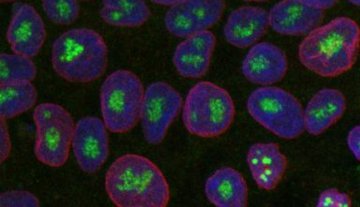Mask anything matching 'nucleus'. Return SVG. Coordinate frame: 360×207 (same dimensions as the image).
Here are the masks:
<instances>
[{
  "mask_svg": "<svg viewBox=\"0 0 360 207\" xmlns=\"http://www.w3.org/2000/svg\"><path fill=\"white\" fill-rule=\"evenodd\" d=\"M303 4L318 10H328L336 5L340 0H300Z\"/></svg>",
  "mask_w": 360,
  "mask_h": 207,
  "instance_id": "27",
  "label": "nucleus"
},
{
  "mask_svg": "<svg viewBox=\"0 0 360 207\" xmlns=\"http://www.w3.org/2000/svg\"><path fill=\"white\" fill-rule=\"evenodd\" d=\"M269 27L278 34L308 35L321 26L325 12L300 0H281L270 9Z\"/></svg>",
  "mask_w": 360,
  "mask_h": 207,
  "instance_id": "13",
  "label": "nucleus"
},
{
  "mask_svg": "<svg viewBox=\"0 0 360 207\" xmlns=\"http://www.w3.org/2000/svg\"><path fill=\"white\" fill-rule=\"evenodd\" d=\"M47 18L58 26L75 23L80 15L78 0H42Z\"/></svg>",
  "mask_w": 360,
  "mask_h": 207,
  "instance_id": "22",
  "label": "nucleus"
},
{
  "mask_svg": "<svg viewBox=\"0 0 360 207\" xmlns=\"http://www.w3.org/2000/svg\"><path fill=\"white\" fill-rule=\"evenodd\" d=\"M352 201L346 193L340 192L336 189L323 190L318 198V207H350Z\"/></svg>",
  "mask_w": 360,
  "mask_h": 207,
  "instance_id": "24",
  "label": "nucleus"
},
{
  "mask_svg": "<svg viewBox=\"0 0 360 207\" xmlns=\"http://www.w3.org/2000/svg\"><path fill=\"white\" fill-rule=\"evenodd\" d=\"M345 109V97L342 92L333 88L321 89L304 110L305 130L311 135H320L343 116Z\"/></svg>",
  "mask_w": 360,
  "mask_h": 207,
  "instance_id": "17",
  "label": "nucleus"
},
{
  "mask_svg": "<svg viewBox=\"0 0 360 207\" xmlns=\"http://www.w3.org/2000/svg\"><path fill=\"white\" fill-rule=\"evenodd\" d=\"M36 75V65L30 58L5 53L0 55V84L32 82Z\"/></svg>",
  "mask_w": 360,
  "mask_h": 207,
  "instance_id": "21",
  "label": "nucleus"
},
{
  "mask_svg": "<svg viewBox=\"0 0 360 207\" xmlns=\"http://www.w3.org/2000/svg\"><path fill=\"white\" fill-rule=\"evenodd\" d=\"M6 37L13 54L36 57L44 46L46 30L35 8L30 4H17Z\"/></svg>",
  "mask_w": 360,
  "mask_h": 207,
  "instance_id": "11",
  "label": "nucleus"
},
{
  "mask_svg": "<svg viewBox=\"0 0 360 207\" xmlns=\"http://www.w3.org/2000/svg\"><path fill=\"white\" fill-rule=\"evenodd\" d=\"M244 1H249V2H266V1H269V0H244Z\"/></svg>",
  "mask_w": 360,
  "mask_h": 207,
  "instance_id": "30",
  "label": "nucleus"
},
{
  "mask_svg": "<svg viewBox=\"0 0 360 207\" xmlns=\"http://www.w3.org/2000/svg\"><path fill=\"white\" fill-rule=\"evenodd\" d=\"M0 161L3 163L10 156L11 150L10 134L4 119H0Z\"/></svg>",
  "mask_w": 360,
  "mask_h": 207,
  "instance_id": "25",
  "label": "nucleus"
},
{
  "mask_svg": "<svg viewBox=\"0 0 360 207\" xmlns=\"http://www.w3.org/2000/svg\"><path fill=\"white\" fill-rule=\"evenodd\" d=\"M152 4L163 5V6H174V5L182 4L187 0H150Z\"/></svg>",
  "mask_w": 360,
  "mask_h": 207,
  "instance_id": "28",
  "label": "nucleus"
},
{
  "mask_svg": "<svg viewBox=\"0 0 360 207\" xmlns=\"http://www.w3.org/2000/svg\"><path fill=\"white\" fill-rule=\"evenodd\" d=\"M100 15L110 26L137 27L148 21L151 12L145 0H103Z\"/></svg>",
  "mask_w": 360,
  "mask_h": 207,
  "instance_id": "19",
  "label": "nucleus"
},
{
  "mask_svg": "<svg viewBox=\"0 0 360 207\" xmlns=\"http://www.w3.org/2000/svg\"><path fill=\"white\" fill-rule=\"evenodd\" d=\"M241 69L250 83L271 86L285 76L288 60L285 53L275 44H255L244 58Z\"/></svg>",
  "mask_w": 360,
  "mask_h": 207,
  "instance_id": "12",
  "label": "nucleus"
},
{
  "mask_svg": "<svg viewBox=\"0 0 360 207\" xmlns=\"http://www.w3.org/2000/svg\"><path fill=\"white\" fill-rule=\"evenodd\" d=\"M247 162L253 180L261 189H276L287 169L286 156L275 142H257L248 151Z\"/></svg>",
  "mask_w": 360,
  "mask_h": 207,
  "instance_id": "16",
  "label": "nucleus"
},
{
  "mask_svg": "<svg viewBox=\"0 0 360 207\" xmlns=\"http://www.w3.org/2000/svg\"><path fill=\"white\" fill-rule=\"evenodd\" d=\"M216 37L210 30L188 36L174 50L173 63L182 77L198 79L210 69Z\"/></svg>",
  "mask_w": 360,
  "mask_h": 207,
  "instance_id": "14",
  "label": "nucleus"
},
{
  "mask_svg": "<svg viewBox=\"0 0 360 207\" xmlns=\"http://www.w3.org/2000/svg\"><path fill=\"white\" fill-rule=\"evenodd\" d=\"M51 60L53 71L62 79L91 83L105 72L108 49L103 36L95 30L73 29L53 41Z\"/></svg>",
  "mask_w": 360,
  "mask_h": 207,
  "instance_id": "3",
  "label": "nucleus"
},
{
  "mask_svg": "<svg viewBox=\"0 0 360 207\" xmlns=\"http://www.w3.org/2000/svg\"><path fill=\"white\" fill-rule=\"evenodd\" d=\"M80 1H94V0H80Z\"/></svg>",
  "mask_w": 360,
  "mask_h": 207,
  "instance_id": "32",
  "label": "nucleus"
},
{
  "mask_svg": "<svg viewBox=\"0 0 360 207\" xmlns=\"http://www.w3.org/2000/svg\"><path fill=\"white\" fill-rule=\"evenodd\" d=\"M38 92L31 82L0 84V116L14 119L35 106Z\"/></svg>",
  "mask_w": 360,
  "mask_h": 207,
  "instance_id": "20",
  "label": "nucleus"
},
{
  "mask_svg": "<svg viewBox=\"0 0 360 207\" xmlns=\"http://www.w3.org/2000/svg\"><path fill=\"white\" fill-rule=\"evenodd\" d=\"M350 4L356 5V6L360 7V0H347Z\"/></svg>",
  "mask_w": 360,
  "mask_h": 207,
  "instance_id": "29",
  "label": "nucleus"
},
{
  "mask_svg": "<svg viewBox=\"0 0 360 207\" xmlns=\"http://www.w3.org/2000/svg\"><path fill=\"white\" fill-rule=\"evenodd\" d=\"M346 142L354 158L360 161V125L356 126L349 131Z\"/></svg>",
  "mask_w": 360,
  "mask_h": 207,
  "instance_id": "26",
  "label": "nucleus"
},
{
  "mask_svg": "<svg viewBox=\"0 0 360 207\" xmlns=\"http://www.w3.org/2000/svg\"><path fill=\"white\" fill-rule=\"evenodd\" d=\"M145 89L136 74L120 69L108 75L101 88L103 121L112 133L131 131L141 119Z\"/></svg>",
  "mask_w": 360,
  "mask_h": 207,
  "instance_id": "5",
  "label": "nucleus"
},
{
  "mask_svg": "<svg viewBox=\"0 0 360 207\" xmlns=\"http://www.w3.org/2000/svg\"><path fill=\"white\" fill-rule=\"evenodd\" d=\"M360 48V27L353 19L338 18L312 30L298 48L300 63L319 76L333 78L350 71Z\"/></svg>",
  "mask_w": 360,
  "mask_h": 207,
  "instance_id": "1",
  "label": "nucleus"
},
{
  "mask_svg": "<svg viewBox=\"0 0 360 207\" xmlns=\"http://www.w3.org/2000/svg\"><path fill=\"white\" fill-rule=\"evenodd\" d=\"M182 107L181 95L169 84L155 82L148 86L143 94L140 120L148 144L160 145L165 140Z\"/></svg>",
  "mask_w": 360,
  "mask_h": 207,
  "instance_id": "8",
  "label": "nucleus"
},
{
  "mask_svg": "<svg viewBox=\"0 0 360 207\" xmlns=\"http://www.w3.org/2000/svg\"><path fill=\"white\" fill-rule=\"evenodd\" d=\"M72 147L76 161L84 173L92 175L98 172L109 155V137L103 121L95 116L78 120Z\"/></svg>",
  "mask_w": 360,
  "mask_h": 207,
  "instance_id": "10",
  "label": "nucleus"
},
{
  "mask_svg": "<svg viewBox=\"0 0 360 207\" xmlns=\"http://www.w3.org/2000/svg\"><path fill=\"white\" fill-rule=\"evenodd\" d=\"M2 2H15L17 0H1Z\"/></svg>",
  "mask_w": 360,
  "mask_h": 207,
  "instance_id": "31",
  "label": "nucleus"
},
{
  "mask_svg": "<svg viewBox=\"0 0 360 207\" xmlns=\"http://www.w3.org/2000/svg\"><path fill=\"white\" fill-rule=\"evenodd\" d=\"M208 201L218 207H244L248 203V186L241 173L233 168L216 171L205 185Z\"/></svg>",
  "mask_w": 360,
  "mask_h": 207,
  "instance_id": "18",
  "label": "nucleus"
},
{
  "mask_svg": "<svg viewBox=\"0 0 360 207\" xmlns=\"http://www.w3.org/2000/svg\"><path fill=\"white\" fill-rule=\"evenodd\" d=\"M269 27V13L263 8L242 6L233 11L224 26L228 44L238 48L255 46Z\"/></svg>",
  "mask_w": 360,
  "mask_h": 207,
  "instance_id": "15",
  "label": "nucleus"
},
{
  "mask_svg": "<svg viewBox=\"0 0 360 207\" xmlns=\"http://www.w3.org/2000/svg\"><path fill=\"white\" fill-rule=\"evenodd\" d=\"M104 185L110 200L118 207H165L170 200L162 171L150 159L134 154L112 162Z\"/></svg>",
  "mask_w": 360,
  "mask_h": 207,
  "instance_id": "2",
  "label": "nucleus"
},
{
  "mask_svg": "<svg viewBox=\"0 0 360 207\" xmlns=\"http://www.w3.org/2000/svg\"><path fill=\"white\" fill-rule=\"evenodd\" d=\"M250 116L262 127L283 139H295L305 130L304 110L288 91L266 86L255 89L247 100Z\"/></svg>",
  "mask_w": 360,
  "mask_h": 207,
  "instance_id": "6",
  "label": "nucleus"
},
{
  "mask_svg": "<svg viewBox=\"0 0 360 207\" xmlns=\"http://www.w3.org/2000/svg\"><path fill=\"white\" fill-rule=\"evenodd\" d=\"M224 9L225 0H187L168 10L165 27L176 37L187 38L215 26Z\"/></svg>",
  "mask_w": 360,
  "mask_h": 207,
  "instance_id": "9",
  "label": "nucleus"
},
{
  "mask_svg": "<svg viewBox=\"0 0 360 207\" xmlns=\"http://www.w3.org/2000/svg\"><path fill=\"white\" fill-rule=\"evenodd\" d=\"M35 156L52 168L63 166L70 155L75 124L69 112L56 103H41L35 108Z\"/></svg>",
  "mask_w": 360,
  "mask_h": 207,
  "instance_id": "7",
  "label": "nucleus"
},
{
  "mask_svg": "<svg viewBox=\"0 0 360 207\" xmlns=\"http://www.w3.org/2000/svg\"><path fill=\"white\" fill-rule=\"evenodd\" d=\"M0 206L2 207H16L39 206V199L35 195L25 190H10V192H3L0 196Z\"/></svg>",
  "mask_w": 360,
  "mask_h": 207,
  "instance_id": "23",
  "label": "nucleus"
},
{
  "mask_svg": "<svg viewBox=\"0 0 360 207\" xmlns=\"http://www.w3.org/2000/svg\"><path fill=\"white\" fill-rule=\"evenodd\" d=\"M236 109L232 97L224 88L202 81L188 91L183 105L182 119L193 135L214 138L232 125Z\"/></svg>",
  "mask_w": 360,
  "mask_h": 207,
  "instance_id": "4",
  "label": "nucleus"
}]
</instances>
